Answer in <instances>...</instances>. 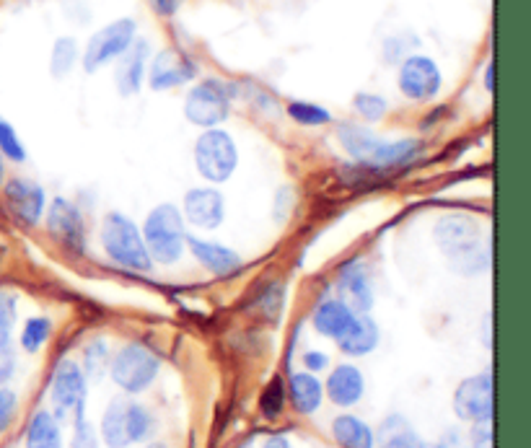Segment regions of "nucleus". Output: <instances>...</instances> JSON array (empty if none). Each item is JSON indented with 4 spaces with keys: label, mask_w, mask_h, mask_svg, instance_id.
<instances>
[{
    "label": "nucleus",
    "mask_w": 531,
    "mask_h": 448,
    "mask_svg": "<svg viewBox=\"0 0 531 448\" xmlns=\"http://www.w3.org/2000/svg\"><path fill=\"white\" fill-rule=\"evenodd\" d=\"M436 241L449 257L451 267L462 275H477L490 267V249L482 239L480 223L467 215H446L436 226Z\"/></svg>",
    "instance_id": "f257e3e1"
},
{
    "label": "nucleus",
    "mask_w": 531,
    "mask_h": 448,
    "mask_svg": "<svg viewBox=\"0 0 531 448\" xmlns=\"http://www.w3.org/2000/svg\"><path fill=\"white\" fill-rule=\"evenodd\" d=\"M102 244L109 259L130 270H151V254L138 226L122 213H109L102 226Z\"/></svg>",
    "instance_id": "f03ea898"
},
{
    "label": "nucleus",
    "mask_w": 531,
    "mask_h": 448,
    "mask_svg": "<svg viewBox=\"0 0 531 448\" xmlns=\"http://www.w3.org/2000/svg\"><path fill=\"white\" fill-rule=\"evenodd\" d=\"M153 420L146 407L127 399H114L102 417V438L109 448H127L151 436Z\"/></svg>",
    "instance_id": "7ed1b4c3"
},
{
    "label": "nucleus",
    "mask_w": 531,
    "mask_h": 448,
    "mask_svg": "<svg viewBox=\"0 0 531 448\" xmlns=\"http://www.w3.org/2000/svg\"><path fill=\"white\" fill-rule=\"evenodd\" d=\"M146 247L151 259L161 265H171L182 257L184 249V221L174 205H159L146 221Z\"/></svg>",
    "instance_id": "20e7f679"
},
{
    "label": "nucleus",
    "mask_w": 531,
    "mask_h": 448,
    "mask_svg": "<svg viewBox=\"0 0 531 448\" xmlns=\"http://www.w3.org/2000/svg\"><path fill=\"white\" fill-rule=\"evenodd\" d=\"M159 368V358L148 348L133 342V345H127V348H122L120 353L114 355L112 379L127 394H140L146 392L148 386L153 384V379L159 376Z\"/></svg>",
    "instance_id": "39448f33"
},
{
    "label": "nucleus",
    "mask_w": 531,
    "mask_h": 448,
    "mask_svg": "<svg viewBox=\"0 0 531 448\" xmlns=\"http://www.w3.org/2000/svg\"><path fill=\"white\" fill-rule=\"evenodd\" d=\"M195 164L208 182H226L236 169V146L223 130H208L195 143Z\"/></svg>",
    "instance_id": "423d86ee"
},
{
    "label": "nucleus",
    "mask_w": 531,
    "mask_h": 448,
    "mask_svg": "<svg viewBox=\"0 0 531 448\" xmlns=\"http://www.w3.org/2000/svg\"><path fill=\"white\" fill-rule=\"evenodd\" d=\"M228 107H231V99H228L226 86L221 81L208 78L190 91L187 104H184V114L192 125L215 127L218 122L226 120Z\"/></svg>",
    "instance_id": "0eeeda50"
},
{
    "label": "nucleus",
    "mask_w": 531,
    "mask_h": 448,
    "mask_svg": "<svg viewBox=\"0 0 531 448\" xmlns=\"http://www.w3.org/2000/svg\"><path fill=\"white\" fill-rule=\"evenodd\" d=\"M135 37V24L130 19H120L114 24L104 26L102 32H96L91 37L86 55H83V68L86 73H94L102 65L112 63L114 57H120L122 52H127V47L133 45Z\"/></svg>",
    "instance_id": "6e6552de"
},
{
    "label": "nucleus",
    "mask_w": 531,
    "mask_h": 448,
    "mask_svg": "<svg viewBox=\"0 0 531 448\" xmlns=\"http://www.w3.org/2000/svg\"><path fill=\"white\" fill-rule=\"evenodd\" d=\"M454 410L467 423L493 420V376L480 373L462 381L454 394Z\"/></svg>",
    "instance_id": "1a4fd4ad"
},
{
    "label": "nucleus",
    "mask_w": 531,
    "mask_h": 448,
    "mask_svg": "<svg viewBox=\"0 0 531 448\" xmlns=\"http://www.w3.org/2000/svg\"><path fill=\"white\" fill-rule=\"evenodd\" d=\"M399 89L415 101L433 99L438 89H441V70L430 57H407L402 68H399Z\"/></svg>",
    "instance_id": "9d476101"
},
{
    "label": "nucleus",
    "mask_w": 531,
    "mask_h": 448,
    "mask_svg": "<svg viewBox=\"0 0 531 448\" xmlns=\"http://www.w3.org/2000/svg\"><path fill=\"white\" fill-rule=\"evenodd\" d=\"M86 402V376L76 366V360H60L52 379V404L57 415L78 410Z\"/></svg>",
    "instance_id": "9b49d317"
},
{
    "label": "nucleus",
    "mask_w": 531,
    "mask_h": 448,
    "mask_svg": "<svg viewBox=\"0 0 531 448\" xmlns=\"http://www.w3.org/2000/svg\"><path fill=\"white\" fill-rule=\"evenodd\" d=\"M192 78H195V63L177 50L159 52L151 65V89L156 91L174 89Z\"/></svg>",
    "instance_id": "f8f14e48"
},
{
    "label": "nucleus",
    "mask_w": 531,
    "mask_h": 448,
    "mask_svg": "<svg viewBox=\"0 0 531 448\" xmlns=\"http://www.w3.org/2000/svg\"><path fill=\"white\" fill-rule=\"evenodd\" d=\"M47 223H50V231L63 241L65 247L78 249L83 252V244H86V226H83V218L78 213V208H73L68 200L57 197L52 202L50 215H47Z\"/></svg>",
    "instance_id": "ddd939ff"
},
{
    "label": "nucleus",
    "mask_w": 531,
    "mask_h": 448,
    "mask_svg": "<svg viewBox=\"0 0 531 448\" xmlns=\"http://www.w3.org/2000/svg\"><path fill=\"white\" fill-rule=\"evenodd\" d=\"M337 291H340L342 303L350 306L358 314H368L373 306V288L368 280L366 270L361 262H348L340 270V280H337Z\"/></svg>",
    "instance_id": "4468645a"
},
{
    "label": "nucleus",
    "mask_w": 531,
    "mask_h": 448,
    "mask_svg": "<svg viewBox=\"0 0 531 448\" xmlns=\"http://www.w3.org/2000/svg\"><path fill=\"white\" fill-rule=\"evenodd\" d=\"M6 200L13 213L19 215L26 226L39 223V218L45 213V190L39 184L29 182V179H13V182H8Z\"/></svg>",
    "instance_id": "2eb2a0df"
},
{
    "label": "nucleus",
    "mask_w": 531,
    "mask_h": 448,
    "mask_svg": "<svg viewBox=\"0 0 531 448\" xmlns=\"http://www.w3.org/2000/svg\"><path fill=\"white\" fill-rule=\"evenodd\" d=\"M184 210L195 226L215 228L223 221V197L215 190H192L184 197Z\"/></svg>",
    "instance_id": "dca6fc26"
},
{
    "label": "nucleus",
    "mask_w": 531,
    "mask_h": 448,
    "mask_svg": "<svg viewBox=\"0 0 531 448\" xmlns=\"http://www.w3.org/2000/svg\"><path fill=\"white\" fill-rule=\"evenodd\" d=\"M337 342H340L342 353L361 358V355H368L379 345V327L368 314H358L350 322V327L337 337Z\"/></svg>",
    "instance_id": "f3484780"
},
{
    "label": "nucleus",
    "mask_w": 531,
    "mask_h": 448,
    "mask_svg": "<svg viewBox=\"0 0 531 448\" xmlns=\"http://www.w3.org/2000/svg\"><path fill=\"white\" fill-rule=\"evenodd\" d=\"M327 397L337 407H350L363 397V376L355 366H337L327 379Z\"/></svg>",
    "instance_id": "a211bd4d"
},
{
    "label": "nucleus",
    "mask_w": 531,
    "mask_h": 448,
    "mask_svg": "<svg viewBox=\"0 0 531 448\" xmlns=\"http://www.w3.org/2000/svg\"><path fill=\"white\" fill-rule=\"evenodd\" d=\"M190 249L210 272L215 275H234L241 267V257L234 252V249L221 247V244H213V241H200V239H190Z\"/></svg>",
    "instance_id": "6ab92c4d"
},
{
    "label": "nucleus",
    "mask_w": 531,
    "mask_h": 448,
    "mask_svg": "<svg viewBox=\"0 0 531 448\" xmlns=\"http://www.w3.org/2000/svg\"><path fill=\"white\" fill-rule=\"evenodd\" d=\"M337 135H340L342 148H345L355 161H361V164L366 166L373 164V158H376L379 148L384 146V140H379L371 130H366V127L361 125H340Z\"/></svg>",
    "instance_id": "aec40b11"
},
{
    "label": "nucleus",
    "mask_w": 531,
    "mask_h": 448,
    "mask_svg": "<svg viewBox=\"0 0 531 448\" xmlns=\"http://www.w3.org/2000/svg\"><path fill=\"white\" fill-rule=\"evenodd\" d=\"M355 319V311L350 306H345L342 301H324L319 303L314 311V327L319 335L324 337H340L345 329L350 327V322Z\"/></svg>",
    "instance_id": "412c9836"
},
{
    "label": "nucleus",
    "mask_w": 531,
    "mask_h": 448,
    "mask_svg": "<svg viewBox=\"0 0 531 448\" xmlns=\"http://www.w3.org/2000/svg\"><path fill=\"white\" fill-rule=\"evenodd\" d=\"M146 57L148 45L146 42H138V47L127 52V57L122 60L120 68H117V89H120L122 96H133L140 91L143 73H146Z\"/></svg>",
    "instance_id": "4be33fe9"
},
{
    "label": "nucleus",
    "mask_w": 531,
    "mask_h": 448,
    "mask_svg": "<svg viewBox=\"0 0 531 448\" xmlns=\"http://www.w3.org/2000/svg\"><path fill=\"white\" fill-rule=\"evenodd\" d=\"M288 394H291L296 412H301V415L317 412L319 404H322V384L311 373H293L291 384H288Z\"/></svg>",
    "instance_id": "5701e85b"
},
{
    "label": "nucleus",
    "mask_w": 531,
    "mask_h": 448,
    "mask_svg": "<svg viewBox=\"0 0 531 448\" xmlns=\"http://www.w3.org/2000/svg\"><path fill=\"white\" fill-rule=\"evenodd\" d=\"M332 436L340 448H373V430L355 415H340L332 423Z\"/></svg>",
    "instance_id": "b1692460"
},
{
    "label": "nucleus",
    "mask_w": 531,
    "mask_h": 448,
    "mask_svg": "<svg viewBox=\"0 0 531 448\" xmlns=\"http://www.w3.org/2000/svg\"><path fill=\"white\" fill-rule=\"evenodd\" d=\"M26 448H63L60 428L50 412H37L26 428Z\"/></svg>",
    "instance_id": "393cba45"
},
{
    "label": "nucleus",
    "mask_w": 531,
    "mask_h": 448,
    "mask_svg": "<svg viewBox=\"0 0 531 448\" xmlns=\"http://www.w3.org/2000/svg\"><path fill=\"white\" fill-rule=\"evenodd\" d=\"M381 448H428L423 438L402 420V417H389L381 428Z\"/></svg>",
    "instance_id": "a878e982"
},
{
    "label": "nucleus",
    "mask_w": 531,
    "mask_h": 448,
    "mask_svg": "<svg viewBox=\"0 0 531 448\" xmlns=\"http://www.w3.org/2000/svg\"><path fill=\"white\" fill-rule=\"evenodd\" d=\"M420 143L418 140H394V143H386L379 148L376 158H373V164L376 169H394V166H402L407 161L418 156Z\"/></svg>",
    "instance_id": "bb28decb"
},
{
    "label": "nucleus",
    "mask_w": 531,
    "mask_h": 448,
    "mask_svg": "<svg viewBox=\"0 0 531 448\" xmlns=\"http://www.w3.org/2000/svg\"><path fill=\"white\" fill-rule=\"evenodd\" d=\"M50 332H52L50 319H45V316H34V319H29L24 332H21V345H24L26 353H37V350L50 340Z\"/></svg>",
    "instance_id": "cd10ccee"
},
{
    "label": "nucleus",
    "mask_w": 531,
    "mask_h": 448,
    "mask_svg": "<svg viewBox=\"0 0 531 448\" xmlns=\"http://www.w3.org/2000/svg\"><path fill=\"white\" fill-rule=\"evenodd\" d=\"M83 366H86L89 379H94V381L102 379L104 371H107V366H109L107 342L104 340L89 342V345H86V350H83Z\"/></svg>",
    "instance_id": "c85d7f7f"
},
{
    "label": "nucleus",
    "mask_w": 531,
    "mask_h": 448,
    "mask_svg": "<svg viewBox=\"0 0 531 448\" xmlns=\"http://www.w3.org/2000/svg\"><path fill=\"white\" fill-rule=\"evenodd\" d=\"M76 57H78L76 39L70 37L57 39L55 50H52V73H55L57 78L68 76L70 68L76 65Z\"/></svg>",
    "instance_id": "c756f323"
},
{
    "label": "nucleus",
    "mask_w": 531,
    "mask_h": 448,
    "mask_svg": "<svg viewBox=\"0 0 531 448\" xmlns=\"http://www.w3.org/2000/svg\"><path fill=\"white\" fill-rule=\"evenodd\" d=\"M288 114L301 125H324V122L332 120V114L327 109L317 107V104H306V101H293L288 107Z\"/></svg>",
    "instance_id": "7c9ffc66"
},
{
    "label": "nucleus",
    "mask_w": 531,
    "mask_h": 448,
    "mask_svg": "<svg viewBox=\"0 0 531 448\" xmlns=\"http://www.w3.org/2000/svg\"><path fill=\"white\" fill-rule=\"evenodd\" d=\"M13 322H16V298L0 291V350H6L11 342Z\"/></svg>",
    "instance_id": "2f4dec72"
},
{
    "label": "nucleus",
    "mask_w": 531,
    "mask_h": 448,
    "mask_svg": "<svg viewBox=\"0 0 531 448\" xmlns=\"http://www.w3.org/2000/svg\"><path fill=\"white\" fill-rule=\"evenodd\" d=\"M0 153L6 158H11V161H16V164L26 158V151L24 146H21L19 135H16V130H13L6 120H0Z\"/></svg>",
    "instance_id": "473e14b6"
},
{
    "label": "nucleus",
    "mask_w": 531,
    "mask_h": 448,
    "mask_svg": "<svg viewBox=\"0 0 531 448\" xmlns=\"http://www.w3.org/2000/svg\"><path fill=\"white\" fill-rule=\"evenodd\" d=\"M283 404H285L283 379H272L270 386L265 389V394H262V412H265V417L275 420V417L280 415V410H283Z\"/></svg>",
    "instance_id": "72a5a7b5"
},
{
    "label": "nucleus",
    "mask_w": 531,
    "mask_h": 448,
    "mask_svg": "<svg viewBox=\"0 0 531 448\" xmlns=\"http://www.w3.org/2000/svg\"><path fill=\"white\" fill-rule=\"evenodd\" d=\"M70 448H99L96 430L91 428V423L86 420L83 407H78L76 410V433H73V443H70Z\"/></svg>",
    "instance_id": "f704fd0d"
},
{
    "label": "nucleus",
    "mask_w": 531,
    "mask_h": 448,
    "mask_svg": "<svg viewBox=\"0 0 531 448\" xmlns=\"http://www.w3.org/2000/svg\"><path fill=\"white\" fill-rule=\"evenodd\" d=\"M355 112L361 114L363 120L376 122V120H381V117H384L386 101L381 99V96L358 94V96H355Z\"/></svg>",
    "instance_id": "c9c22d12"
},
{
    "label": "nucleus",
    "mask_w": 531,
    "mask_h": 448,
    "mask_svg": "<svg viewBox=\"0 0 531 448\" xmlns=\"http://www.w3.org/2000/svg\"><path fill=\"white\" fill-rule=\"evenodd\" d=\"M16 407H19V399L11 389H3L0 386V433H6L8 425L13 423V417H16Z\"/></svg>",
    "instance_id": "e433bc0d"
},
{
    "label": "nucleus",
    "mask_w": 531,
    "mask_h": 448,
    "mask_svg": "<svg viewBox=\"0 0 531 448\" xmlns=\"http://www.w3.org/2000/svg\"><path fill=\"white\" fill-rule=\"evenodd\" d=\"M472 446L475 448H493V420H482V423H475V430H472Z\"/></svg>",
    "instance_id": "4c0bfd02"
},
{
    "label": "nucleus",
    "mask_w": 531,
    "mask_h": 448,
    "mask_svg": "<svg viewBox=\"0 0 531 448\" xmlns=\"http://www.w3.org/2000/svg\"><path fill=\"white\" fill-rule=\"evenodd\" d=\"M13 368H16V358L6 350H0V386L6 384L8 379L13 376Z\"/></svg>",
    "instance_id": "58836bf2"
},
{
    "label": "nucleus",
    "mask_w": 531,
    "mask_h": 448,
    "mask_svg": "<svg viewBox=\"0 0 531 448\" xmlns=\"http://www.w3.org/2000/svg\"><path fill=\"white\" fill-rule=\"evenodd\" d=\"M304 363L309 371H324L329 363V358L324 353H317V350H311V353L304 355Z\"/></svg>",
    "instance_id": "ea45409f"
},
{
    "label": "nucleus",
    "mask_w": 531,
    "mask_h": 448,
    "mask_svg": "<svg viewBox=\"0 0 531 448\" xmlns=\"http://www.w3.org/2000/svg\"><path fill=\"white\" fill-rule=\"evenodd\" d=\"M153 8L159 13H164V16H174L179 8V0H151Z\"/></svg>",
    "instance_id": "a19ab883"
},
{
    "label": "nucleus",
    "mask_w": 531,
    "mask_h": 448,
    "mask_svg": "<svg viewBox=\"0 0 531 448\" xmlns=\"http://www.w3.org/2000/svg\"><path fill=\"white\" fill-rule=\"evenodd\" d=\"M265 448H291V443H288V438L285 436H272L267 438Z\"/></svg>",
    "instance_id": "79ce46f5"
},
{
    "label": "nucleus",
    "mask_w": 531,
    "mask_h": 448,
    "mask_svg": "<svg viewBox=\"0 0 531 448\" xmlns=\"http://www.w3.org/2000/svg\"><path fill=\"white\" fill-rule=\"evenodd\" d=\"M493 76H495V68H493V63H490V68L485 70V89L490 91V94H493Z\"/></svg>",
    "instance_id": "37998d69"
},
{
    "label": "nucleus",
    "mask_w": 531,
    "mask_h": 448,
    "mask_svg": "<svg viewBox=\"0 0 531 448\" xmlns=\"http://www.w3.org/2000/svg\"><path fill=\"white\" fill-rule=\"evenodd\" d=\"M3 174H6V164H3V153H0V182H3Z\"/></svg>",
    "instance_id": "c03bdc74"
},
{
    "label": "nucleus",
    "mask_w": 531,
    "mask_h": 448,
    "mask_svg": "<svg viewBox=\"0 0 531 448\" xmlns=\"http://www.w3.org/2000/svg\"><path fill=\"white\" fill-rule=\"evenodd\" d=\"M436 448H449V446H443V443H441V446H436Z\"/></svg>",
    "instance_id": "a18cd8bd"
},
{
    "label": "nucleus",
    "mask_w": 531,
    "mask_h": 448,
    "mask_svg": "<svg viewBox=\"0 0 531 448\" xmlns=\"http://www.w3.org/2000/svg\"><path fill=\"white\" fill-rule=\"evenodd\" d=\"M148 448H164V446H148Z\"/></svg>",
    "instance_id": "49530a36"
}]
</instances>
